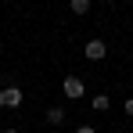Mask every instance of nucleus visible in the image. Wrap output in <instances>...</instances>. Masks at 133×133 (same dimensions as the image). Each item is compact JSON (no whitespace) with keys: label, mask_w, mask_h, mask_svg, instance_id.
Masks as SVG:
<instances>
[{"label":"nucleus","mask_w":133,"mask_h":133,"mask_svg":"<svg viewBox=\"0 0 133 133\" xmlns=\"http://www.w3.org/2000/svg\"><path fill=\"white\" fill-rule=\"evenodd\" d=\"M47 122H50V126H61V122H65V111H61V108H50V111H47Z\"/></svg>","instance_id":"5"},{"label":"nucleus","mask_w":133,"mask_h":133,"mask_svg":"<svg viewBox=\"0 0 133 133\" xmlns=\"http://www.w3.org/2000/svg\"><path fill=\"white\" fill-rule=\"evenodd\" d=\"M61 94H65L68 101H79V97L87 94V87H83V79H79V76H65V83H61Z\"/></svg>","instance_id":"1"},{"label":"nucleus","mask_w":133,"mask_h":133,"mask_svg":"<svg viewBox=\"0 0 133 133\" xmlns=\"http://www.w3.org/2000/svg\"><path fill=\"white\" fill-rule=\"evenodd\" d=\"M76 133H97V130H94V126H79Z\"/></svg>","instance_id":"8"},{"label":"nucleus","mask_w":133,"mask_h":133,"mask_svg":"<svg viewBox=\"0 0 133 133\" xmlns=\"http://www.w3.org/2000/svg\"><path fill=\"white\" fill-rule=\"evenodd\" d=\"M90 104H94V111H108V108H111V97L97 94V97H90Z\"/></svg>","instance_id":"4"},{"label":"nucleus","mask_w":133,"mask_h":133,"mask_svg":"<svg viewBox=\"0 0 133 133\" xmlns=\"http://www.w3.org/2000/svg\"><path fill=\"white\" fill-rule=\"evenodd\" d=\"M4 133H18V130H15V126H7V130H4Z\"/></svg>","instance_id":"9"},{"label":"nucleus","mask_w":133,"mask_h":133,"mask_svg":"<svg viewBox=\"0 0 133 133\" xmlns=\"http://www.w3.org/2000/svg\"><path fill=\"white\" fill-rule=\"evenodd\" d=\"M22 104V90L18 87H4L0 90V108H18Z\"/></svg>","instance_id":"2"},{"label":"nucleus","mask_w":133,"mask_h":133,"mask_svg":"<svg viewBox=\"0 0 133 133\" xmlns=\"http://www.w3.org/2000/svg\"><path fill=\"white\" fill-rule=\"evenodd\" d=\"M126 115H133V97H126Z\"/></svg>","instance_id":"7"},{"label":"nucleus","mask_w":133,"mask_h":133,"mask_svg":"<svg viewBox=\"0 0 133 133\" xmlns=\"http://www.w3.org/2000/svg\"><path fill=\"white\" fill-rule=\"evenodd\" d=\"M68 7H72V15H87V11H90V0H68Z\"/></svg>","instance_id":"6"},{"label":"nucleus","mask_w":133,"mask_h":133,"mask_svg":"<svg viewBox=\"0 0 133 133\" xmlns=\"http://www.w3.org/2000/svg\"><path fill=\"white\" fill-rule=\"evenodd\" d=\"M108 4H115V0H108Z\"/></svg>","instance_id":"10"},{"label":"nucleus","mask_w":133,"mask_h":133,"mask_svg":"<svg viewBox=\"0 0 133 133\" xmlns=\"http://www.w3.org/2000/svg\"><path fill=\"white\" fill-rule=\"evenodd\" d=\"M83 54H87L90 61H101V58L108 54V43H104V40H87V47H83Z\"/></svg>","instance_id":"3"}]
</instances>
